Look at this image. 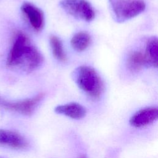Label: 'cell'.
Returning <instances> with one entry per match:
<instances>
[{"label":"cell","mask_w":158,"mask_h":158,"mask_svg":"<svg viewBox=\"0 0 158 158\" xmlns=\"http://www.w3.org/2000/svg\"><path fill=\"white\" fill-rule=\"evenodd\" d=\"M109 4L114 17L118 22L131 19L146 9L143 0H109Z\"/></svg>","instance_id":"cell-3"},{"label":"cell","mask_w":158,"mask_h":158,"mask_svg":"<svg viewBox=\"0 0 158 158\" xmlns=\"http://www.w3.org/2000/svg\"><path fill=\"white\" fill-rule=\"evenodd\" d=\"M72 77L83 92L93 99H99L104 91L103 81L93 67L81 65L72 72Z\"/></svg>","instance_id":"cell-2"},{"label":"cell","mask_w":158,"mask_h":158,"mask_svg":"<svg viewBox=\"0 0 158 158\" xmlns=\"http://www.w3.org/2000/svg\"><path fill=\"white\" fill-rule=\"evenodd\" d=\"M158 110L155 107H149L142 109L136 112L130 118L131 125L135 127H142L151 124L156 120Z\"/></svg>","instance_id":"cell-7"},{"label":"cell","mask_w":158,"mask_h":158,"mask_svg":"<svg viewBox=\"0 0 158 158\" xmlns=\"http://www.w3.org/2000/svg\"><path fill=\"white\" fill-rule=\"evenodd\" d=\"M144 54L148 60L149 67H157L158 64V46L157 37H151L148 40L146 43Z\"/></svg>","instance_id":"cell-11"},{"label":"cell","mask_w":158,"mask_h":158,"mask_svg":"<svg viewBox=\"0 0 158 158\" xmlns=\"http://www.w3.org/2000/svg\"><path fill=\"white\" fill-rule=\"evenodd\" d=\"M127 65L131 72H139L144 67H149L148 60L144 54L141 51H135L130 53L127 58Z\"/></svg>","instance_id":"cell-10"},{"label":"cell","mask_w":158,"mask_h":158,"mask_svg":"<svg viewBox=\"0 0 158 158\" xmlns=\"http://www.w3.org/2000/svg\"><path fill=\"white\" fill-rule=\"evenodd\" d=\"M0 144L19 149L27 147L28 142L23 136L16 131L0 129Z\"/></svg>","instance_id":"cell-8"},{"label":"cell","mask_w":158,"mask_h":158,"mask_svg":"<svg viewBox=\"0 0 158 158\" xmlns=\"http://www.w3.org/2000/svg\"><path fill=\"white\" fill-rule=\"evenodd\" d=\"M54 110L57 114L73 119H81L86 114L85 107L77 102H70L57 106L55 107Z\"/></svg>","instance_id":"cell-9"},{"label":"cell","mask_w":158,"mask_h":158,"mask_svg":"<svg viewBox=\"0 0 158 158\" xmlns=\"http://www.w3.org/2000/svg\"><path fill=\"white\" fill-rule=\"evenodd\" d=\"M91 43V37L86 31H81L75 33L72 38L70 44L72 48L78 52L86 50Z\"/></svg>","instance_id":"cell-12"},{"label":"cell","mask_w":158,"mask_h":158,"mask_svg":"<svg viewBox=\"0 0 158 158\" xmlns=\"http://www.w3.org/2000/svg\"><path fill=\"white\" fill-rule=\"evenodd\" d=\"M49 43L53 56L59 61H66L67 56L61 40L57 36L52 35L50 36Z\"/></svg>","instance_id":"cell-13"},{"label":"cell","mask_w":158,"mask_h":158,"mask_svg":"<svg viewBox=\"0 0 158 158\" xmlns=\"http://www.w3.org/2000/svg\"><path fill=\"white\" fill-rule=\"evenodd\" d=\"M44 96V93H40L32 98L17 101H7L2 99L0 102V106L6 110L30 116L34 112Z\"/></svg>","instance_id":"cell-5"},{"label":"cell","mask_w":158,"mask_h":158,"mask_svg":"<svg viewBox=\"0 0 158 158\" xmlns=\"http://www.w3.org/2000/svg\"><path fill=\"white\" fill-rule=\"evenodd\" d=\"M20 9L33 29L36 31H41L44 25V15L42 10L29 2H24Z\"/></svg>","instance_id":"cell-6"},{"label":"cell","mask_w":158,"mask_h":158,"mask_svg":"<svg viewBox=\"0 0 158 158\" xmlns=\"http://www.w3.org/2000/svg\"><path fill=\"white\" fill-rule=\"evenodd\" d=\"M2 98H1V96H0V102L1 101V100H2Z\"/></svg>","instance_id":"cell-15"},{"label":"cell","mask_w":158,"mask_h":158,"mask_svg":"<svg viewBox=\"0 0 158 158\" xmlns=\"http://www.w3.org/2000/svg\"><path fill=\"white\" fill-rule=\"evenodd\" d=\"M59 5L67 14L77 19L90 22L95 17L94 10L86 0H61Z\"/></svg>","instance_id":"cell-4"},{"label":"cell","mask_w":158,"mask_h":158,"mask_svg":"<svg viewBox=\"0 0 158 158\" xmlns=\"http://www.w3.org/2000/svg\"><path fill=\"white\" fill-rule=\"evenodd\" d=\"M79 158H88L86 156H81V157H80Z\"/></svg>","instance_id":"cell-14"},{"label":"cell","mask_w":158,"mask_h":158,"mask_svg":"<svg viewBox=\"0 0 158 158\" xmlns=\"http://www.w3.org/2000/svg\"><path fill=\"white\" fill-rule=\"evenodd\" d=\"M43 61L42 54L31 43L28 36L23 31H17L7 57V66L30 73L36 70Z\"/></svg>","instance_id":"cell-1"}]
</instances>
